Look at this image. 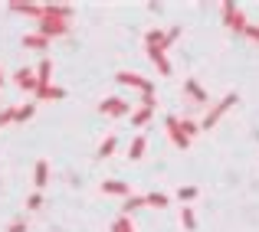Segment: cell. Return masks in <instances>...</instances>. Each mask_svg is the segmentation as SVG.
Wrapping results in <instances>:
<instances>
[{
	"mask_svg": "<svg viewBox=\"0 0 259 232\" xmlns=\"http://www.w3.org/2000/svg\"><path fill=\"white\" fill-rule=\"evenodd\" d=\"M0 85H4V69H0Z\"/></svg>",
	"mask_w": 259,
	"mask_h": 232,
	"instance_id": "cell-31",
	"label": "cell"
},
{
	"mask_svg": "<svg viewBox=\"0 0 259 232\" xmlns=\"http://www.w3.org/2000/svg\"><path fill=\"white\" fill-rule=\"evenodd\" d=\"M39 203H43V196H39V193H33L30 200H26V206H30V209H39Z\"/></svg>",
	"mask_w": 259,
	"mask_h": 232,
	"instance_id": "cell-29",
	"label": "cell"
},
{
	"mask_svg": "<svg viewBox=\"0 0 259 232\" xmlns=\"http://www.w3.org/2000/svg\"><path fill=\"white\" fill-rule=\"evenodd\" d=\"M164 125H167V134H171L174 147H181V151H187V147H190V141L184 138V131H181V118H177V114H171V118H167Z\"/></svg>",
	"mask_w": 259,
	"mask_h": 232,
	"instance_id": "cell-7",
	"label": "cell"
},
{
	"mask_svg": "<svg viewBox=\"0 0 259 232\" xmlns=\"http://www.w3.org/2000/svg\"><path fill=\"white\" fill-rule=\"evenodd\" d=\"M246 36L253 39V43H259V26H246Z\"/></svg>",
	"mask_w": 259,
	"mask_h": 232,
	"instance_id": "cell-30",
	"label": "cell"
},
{
	"mask_svg": "<svg viewBox=\"0 0 259 232\" xmlns=\"http://www.w3.org/2000/svg\"><path fill=\"white\" fill-rule=\"evenodd\" d=\"M181 226L187 229V232H194V229H197V213H194L190 206H184V209H181Z\"/></svg>",
	"mask_w": 259,
	"mask_h": 232,
	"instance_id": "cell-17",
	"label": "cell"
},
{
	"mask_svg": "<svg viewBox=\"0 0 259 232\" xmlns=\"http://www.w3.org/2000/svg\"><path fill=\"white\" fill-rule=\"evenodd\" d=\"M197 193H200V190H197V187H181V190H177L174 196H177V200H181V203H190V200H194Z\"/></svg>",
	"mask_w": 259,
	"mask_h": 232,
	"instance_id": "cell-25",
	"label": "cell"
},
{
	"mask_svg": "<svg viewBox=\"0 0 259 232\" xmlns=\"http://www.w3.org/2000/svg\"><path fill=\"white\" fill-rule=\"evenodd\" d=\"M115 147H118V138H105V141L99 144V157H102V160H105V157H112Z\"/></svg>",
	"mask_w": 259,
	"mask_h": 232,
	"instance_id": "cell-20",
	"label": "cell"
},
{
	"mask_svg": "<svg viewBox=\"0 0 259 232\" xmlns=\"http://www.w3.org/2000/svg\"><path fill=\"white\" fill-rule=\"evenodd\" d=\"M181 131H184V138H194L197 131H200V125H197V121H190V118H181Z\"/></svg>",
	"mask_w": 259,
	"mask_h": 232,
	"instance_id": "cell-21",
	"label": "cell"
},
{
	"mask_svg": "<svg viewBox=\"0 0 259 232\" xmlns=\"http://www.w3.org/2000/svg\"><path fill=\"white\" fill-rule=\"evenodd\" d=\"M7 7L13 13H26V17H36V20H43V13H46V4H30V0H10Z\"/></svg>",
	"mask_w": 259,
	"mask_h": 232,
	"instance_id": "cell-5",
	"label": "cell"
},
{
	"mask_svg": "<svg viewBox=\"0 0 259 232\" xmlns=\"http://www.w3.org/2000/svg\"><path fill=\"white\" fill-rule=\"evenodd\" d=\"M39 33H43L46 39L63 36V33H69V20H63V17H50V13H43V20H39Z\"/></svg>",
	"mask_w": 259,
	"mask_h": 232,
	"instance_id": "cell-3",
	"label": "cell"
},
{
	"mask_svg": "<svg viewBox=\"0 0 259 232\" xmlns=\"http://www.w3.org/2000/svg\"><path fill=\"white\" fill-rule=\"evenodd\" d=\"M115 82L135 88V92H141V95H154V82L145 79V76H138V72H118V76H115Z\"/></svg>",
	"mask_w": 259,
	"mask_h": 232,
	"instance_id": "cell-1",
	"label": "cell"
},
{
	"mask_svg": "<svg viewBox=\"0 0 259 232\" xmlns=\"http://www.w3.org/2000/svg\"><path fill=\"white\" fill-rule=\"evenodd\" d=\"M13 111H17V108H7V111H0V128L10 125V121H17V118H13Z\"/></svg>",
	"mask_w": 259,
	"mask_h": 232,
	"instance_id": "cell-28",
	"label": "cell"
},
{
	"mask_svg": "<svg viewBox=\"0 0 259 232\" xmlns=\"http://www.w3.org/2000/svg\"><path fill=\"white\" fill-rule=\"evenodd\" d=\"M177 36H181V30H177V26H171V30L164 33V43H161V52H167V46H174V43H177Z\"/></svg>",
	"mask_w": 259,
	"mask_h": 232,
	"instance_id": "cell-26",
	"label": "cell"
},
{
	"mask_svg": "<svg viewBox=\"0 0 259 232\" xmlns=\"http://www.w3.org/2000/svg\"><path fill=\"white\" fill-rule=\"evenodd\" d=\"M151 118H154V111H151V108H138V111L132 114V125H135V128H145Z\"/></svg>",
	"mask_w": 259,
	"mask_h": 232,
	"instance_id": "cell-18",
	"label": "cell"
},
{
	"mask_svg": "<svg viewBox=\"0 0 259 232\" xmlns=\"http://www.w3.org/2000/svg\"><path fill=\"white\" fill-rule=\"evenodd\" d=\"M112 232H135L132 216H118V219H115V226H112Z\"/></svg>",
	"mask_w": 259,
	"mask_h": 232,
	"instance_id": "cell-23",
	"label": "cell"
},
{
	"mask_svg": "<svg viewBox=\"0 0 259 232\" xmlns=\"http://www.w3.org/2000/svg\"><path fill=\"white\" fill-rule=\"evenodd\" d=\"M141 206H148L145 196H128V200H125V216H128V213H135V209H141Z\"/></svg>",
	"mask_w": 259,
	"mask_h": 232,
	"instance_id": "cell-24",
	"label": "cell"
},
{
	"mask_svg": "<svg viewBox=\"0 0 259 232\" xmlns=\"http://www.w3.org/2000/svg\"><path fill=\"white\" fill-rule=\"evenodd\" d=\"M50 76H53V63H50V59H43L39 69H36V88L39 85H50Z\"/></svg>",
	"mask_w": 259,
	"mask_h": 232,
	"instance_id": "cell-15",
	"label": "cell"
},
{
	"mask_svg": "<svg viewBox=\"0 0 259 232\" xmlns=\"http://www.w3.org/2000/svg\"><path fill=\"white\" fill-rule=\"evenodd\" d=\"M33 180H36V190H43L46 183H50V163L46 160H36V177H33Z\"/></svg>",
	"mask_w": 259,
	"mask_h": 232,
	"instance_id": "cell-14",
	"label": "cell"
},
{
	"mask_svg": "<svg viewBox=\"0 0 259 232\" xmlns=\"http://www.w3.org/2000/svg\"><path fill=\"white\" fill-rule=\"evenodd\" d=\"M102 190H105V193H112V196H132V187H128V183H121V180H105L102 183Z\"/></svg>",
	"mask_w": 259,
	"mask_h": 232,
	"instance_id": "cell-9",
	"label": "cell"
},
{
	"mask_svg": "<svg viewBox=\"0 0 259 232\" xmlns=\"http://www.w3.org/2000/svg\"><path fill=\"white\" fill-rule=\"evenodd\" d=\"M220 10H223V20H227V26H230V30L246 33V26H249V23H246V17H243V10H240V7L227 0V4H220Z\"/></svg>",
	"mask_w": 259,
	"mask_h": 232,
	"instance_id": "cell-4",
	"label": "cell"
},
{
	"mask_svg": "<svg viewBox=\"0 0 259 232\" xmlns=\"http://www.w3.org/2000/svg\"><path fill=\"white\" fill-rule=\"evenodd\" d=\"M99 111L108 114V118H121V114H128V101L125 98H102Z\"/></svg>",
	"mask_w": 259,
	"mask_h": 232,
	"instance_id": "cell-6",
	"label": "cell"
},
{
	"mask_svg": "<svg viewBox=\"0 0 259 232\" xmlns=\"http://www.w3.org/2000/svg\"><path fill=\"white\" fill-rule=\"evenodd\" d=\"M145 203H148V206H158V209H164L171 200H167L164 193H148V196H145Z\"/></svg>",
	"mask_w": 259,
	"mask_h": 232,
	"instance_id": "cell-22",
	"label": "cell"
},
{
	"mask_svg": "<svg viewBox=\"0 0 259 232\" xmlns=\"http://www.w3.org/2000/svg\"><path fill=\"white\" fill-rule=\"evenodd\" d=\"M184 92H187L194 101H207V92L200 88V82H197V79H187V82H184Z\"/></svg>",
	"mask_w": 259,
	"mask_h": 232,
	"instance_id": "cell-13",
	"label": "cell"
},
{
	"mask_svg": "<svg viewBox=\"0 0 259 232\" xmlns=\"http://www.w3.org/2000/svg\"><path fill=\"white\" fill-rule=\"evenodd\" d=\"M148 56H151V63L158 66L161 76H171V63H167V52H161V49H148Z\"/></svg>",
	"mask_w": 259,
	"mask_h": 232,
	"instance_id": "cell-10",
	"label": "cell"
},
{
	"mask_svg": "<svg viewBox=\"0 0 259 232\" xmlns=\"http://www.w3.org/2000/svg\"><path fill=\"white\" fill-rule=\"evenodd\" d=\"M36 98H46V101L66 98V88H59V85H39V88H36Z\"/></svg>",
	"mask_w": 259,
	"mask_h": 232,
	"instance_id": "cell-11",
	"label": "cell"
},
{
	"mask_svg": "<svg viewBox=\"0 0 259 232\" xmlns=\"http://www.w3.org/2000/svg\"><path fill=\"white\" fill-rule=\"evenodd\" d=\"M13 82H17V88H23V92H36V72L33 69H17Z\"/></svg>",
	"mask_w": 259,
	"mask_h": 232,
	"instance_id": "cell-8",
	"label": "cell"
},
{
	"mask_svg": "<svg viewBox=\"0 0 259 232\" xmlns=\"http://www.w3.org/2000/svg\"><path fill=\"white\" fill-rule=\"evenodd\" d=\"M23 229H26V216H20V219L10 222V229H7V232H23Z\"/></svg>",
	"mask_w": 259,
	"mask_h": 232,
	"instance_id": "cell-27",
	"label": "cell"
},
{
	"mask_svg": "<svg viewBox=\"0 0 259 232\" xmlns=\"http://www.w3.org/2000/svg\"><path fill=\"white\" fill-rule=\"evenodd\" d=\"M46 43H50V39H46L43 33H30V36H23L26 49H46Z\"/></svg>",
	"mask_w": 259,
	"mask_h": 232,
	"instance_id": "cell-16",
	"label": "cell"
},
{
	"mask_svg": "<svg viewBox=\"0 0 259 232\" xmlns=\"http://www.w3.org/2000/svg\"><path fill=\"white\" fill-rule=\"evenodd\" d=\"M145 147H148V138L138 134V138L132 141V147H128V160H141V157H145Z\"/></svg>",
	"mask_w": 259,
	"mask_h": 232,
	"instance_id": "cell-12",
	"label": "cell"
},
{
	"mask_svg": "<svg viewBox=\"0 0 259 232\" xmlns=\"http://www.w3.org/2000/svg\"><path fill=\"white\" fill-rule=\"evenodd\" d=\"M33 114H36V105H33V101H26V105H20L17 111H13V118H17V121H30Z\"/></svg>",
	"mask_w": 259,
	"mask_h": 232,
	"instance_id": "cell-19",
	"label": "cell"
},
{
	"mask_svg": "<svg viewBox=\"0 0 259 232\" xmlns=\"http://www.w3.org/2000/svg\"><path fill=\"white\" fill-rule=\"evenodd\" d=\"M233 105H236V95H227V98H220V101H217V105L207 111V118L200 121V128H203V131H210V128H213L217 121H220V118H223V114H227Z\"/></svg>",
	"mask_w": 259,
	"mask_h": 232,
	"instance_id": "cell-2",
	"label": "cell"
}]
</instances>
